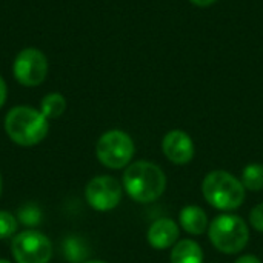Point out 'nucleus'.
Instances as JSON below:
<instances>
[{
  "instance_id": "39448f33",
  "label": "nucleus",
  "mask_w": 263,
  "mask_h": 263,
  "mask_svg": "<svg viewBox=\"0 0 263 263\" xmlns=\"http://www.w3.org/2000/svg\"><path fill=\"white\" fill-rule=\"evenodd\" d=\"M134 142L131 136L120 129H111L100 136L96 145L99 162L109 170H122L128 166L134 157Z\"/></svg>"
},
{
  "instance_id": "20e7f679",
  "label": "nucleus",
  "mask_w": 263,
  "mask_h": 263,
  "mask_svg": "<svg viewBox=\"0 0 263 263\" xmlns=\"http://www.w3.org/2000/svg\"><path fill=\"white\" fill-rule=\"evenodd\" d=\"M211 245L223 254H237L250 242V228L247 222L234 214H220L208 227Z\"/></svg>"
},
{
  "instance_id": "a211bd4d",
  "label": "nucleus",
  "mask_w": 263,
  "mask_h": 263,
  "mask_svg": "<svg viewBox=\"0 0 263 263\" xmlns=\"http://www.w3.org/2000/svg\"><path fill=\"white\" fill-rule=\"evenodd\" d=\"M250 225L259 231V233H263V203H259L256 205L251 213H250Z\"/></svg>"
},
{
  "instance_id": "423d86ee",
  "label": "nucleus",
  "mask_w": 263,
  "mask_h": 263,
  "mask_svg": "<svg viewBox=\"0 0 263 263\" xmlns=\"http://www.w3.org/2000/svg\"><path fill=\"white\" fill-rule=\"evenodd\" d=\"M12 256L17 263H49L52 257L51 240L37 230H26L12 239Z\"/></svg>"
},
{
  "instance_id": "f03ea898",
  "label": "nucleus",
  "mask_w": 263,
  "mask_h": 263,
  "mask_svg": "<svg viewBox=\"0 0 263 263\" xmlns=\"http://www.w3.org/2000/svg\"><path fill=\"white\" fill-rule=\"evenodd\" d=\"M49 129L48 119L31 106H15L5 117V131L8 137L20 146H34L40 143Z\"/></svg>"
},
{
  "instance_id": "6e6552de",
  "label": "nucleus",
  "mask_w": 263,
  "mask_h": 263,
  "mask_svg": "<svg viewBox=\"0 0 263 263\" xmlns=\"http://www.w3.org/2000/svg\"><path fill=\"white\" fill-rule=\"evenodd\" d=\"M85 197L96 211H111L122 202V185L111 176H97L88 182Z\"/></svg>"
},
{
  "instance_id": "6ab92c4d",
  "label": "nucleus",
  "mask_w": 263,
  "mask_h": 263,
  "mask_svg": "<svg viewBox=\"0 0 263 263\" xmlns=\"http://www.w3.org/2000/svg\"><path fill=\"white\" fill-rule=\"evenodd\" d=\"M6 96H8V88H6L5 80L0 77V108L5 105V102H6Z\"/></svg>"
},
{
  "instance_id": "4be33fe9",
  "label": "nucleus",
  "mask_w": 263,
  "mask_h": 263,
  "mask_svg": "<svg viewBox=\"0 0 263 263\" xmlns=\"http://www.w3.org/2000/svg\"><path fill=\"white\" fill-rule=\"evenodd\" d=\"M83 263H106V262H103V260H86V262H83Z\"/></svg>"
},
{
  "instance_id": "f3484780",
  "label": "nucleus",
  "mask_w": 263,
  "mask_h": 263,
  "mask_svg": "<svg viewBox=\"0 0 263 263\" xmlns=\"http://www.w3.org/2000/svg\"><path fill=\"white\" fill-rule=\"evenodd\" d=\"M42 220V213L34 205H26L18 210V222H22L26 227H35Z\"/></svg>"
},
{
  "instance_id": "4468645a",
  "label": "nucleus",
  "mask_w": 263,
  "mask_h": 263,
  "mask_svg": "<svg viewBox=\"0 0 263 263\" xmlns=\"http://www.w3.org/2000/svg\"><path fill=\"white\" fill-rule=\"evenodd\" d=\"M240 182L245 190L257 193L263 190V165L262 163H250L243 168Z\"/></svg>"
},
{
  "instance_id": "5701e85b",
  "label": "nucleus",
  "mask_w": 263,
  "mask_h": 263,
  "mask_svg": "<svg viewBox=\"0 0 263 263\" xmlns=\"http://www.w3.org/2000/svg\"><path fill=\"white\" fill-rule=\"evenodd\" d=\"M0 263H11L9 260H6V259H0Z\"/></svg>"
},
{
  "instance_id": "0eeeda50",
  "label": "nucleus",
  "mask_w": 263,
  "mask_h": 263,
  "mask_svg": "<svg viewBox=\"0 0 263 263\" xmlns=\"http://www.w3.org/2000/svg\"><path fill=\"white\" fill-rule=\"evenodd\" d=\"M15 80L23 86H39L48 76L46 55L35 48H25L20 51L12 63Z\"/></svg>"
},
{
  "instance_id": "ddd939ff",
  "label": "nucleus",
  "mask_w": 263,
  "mask_h": 263,
  "mask_svg": "<svg viewBox=\"0 0 263 263\" xmlns=\"http://www.w3.org/2000/svg\"><path fill=\"white\" fill-rule=\"evenodd\" d=\"M66 109V100L62 94L59 92H51L46 94L40 103V112L49 120V119H57L60 117Z\"/></svg>"
},
{
  "instance_id": "9d476101",
  "label": "nucleus",
  "mask_w": 263,
  "mask_h": 263,
  "mask_svg": "<svg viewBox=\"0 0 263 263\" xmlns=\"http://www.w3.org/2000/svg\"><path fill=\"white\" fill-rule=\"evenodd\" d=\"M179 225L170 217H162L151 223L146 233V240L154 250H168L179 242Z\"/></svg>"
},
{
  "instance_id": "2eb2a0df",
  "label": "nucleus",
  "mask_w": 263,
  "mask_h": 263,
  "mask_svg": "<svg viewBox=\"0 0 263 263\" xmlns=\"http://www.w3.org/2000/svg\"><path fill=\"white\" fill-rule=\"evenodd\" d=\"M63 254L69 263H83L88 257V247L80 237H68L63 243Z\"/></svg>"
},
{
  "instance_id": "f257e3e1",
  "label": "nucleus",
  "mask_w": 263,
  "mask_h": 263,
  "mask_svg": "<svg viewBox=\"0 0 263 263\" xmlns=\"http://www.w3.org/2000/svg\"><path fill=\"white\" fill-rule=\"evenodd\" d=\"M123 190L139 203L156 202L166 190V176L160 166L148 160L129 163L123 173Z\"/></svg>"
},
{
  "instance_id": "aec40b11",
  "label": "nucleus",
  "mask_w": 263,
  "mask_h": 263,
  "mask_svg": "<svg viewBox=\"0 0 263 263\" xmlns=\"http://www.w3.org/2000/svg\"><path fill=\"white\" fill-rule=\"evenodd\" d=\"M236 263H262L260 262V259L259 257H256V256H253V254H245V256H240Z\"/></svg>"
},
{
  "instance_id": "412c9836",
  "label": "nucleus",
  "mask_w": 263,
  "mask_h": 263,
  "mask_svg": "<svg viewBox=\"0 0 263 263\" xmlns=\"http://www.w3.org/2000/svg\"><path fill=\"white\" fill-rule=\"evenodd\" d=\"M193 5L196 6H200V8H206V6H211L213 3H216L217 0H190Z\"/></svg>"
},
{
  "instance_id": "7ed1b4c3",
  "label": "nucleus",
  "mask_w": 263,
  "mask_h": 263,
  "mask_svg": "<svg viewBox=\"0 0 263 263\" xmlns=\"http://www.w3.org/2000/svg\"><path fill=\"white\" fill-rule=\"evenodd\" d=\"M202 194L211 206L220 211H234L245 202L247 190L240 179L231 173L216 170L205 176L202 182Z\"/></svg>"
},
{
  "instance_id": "f8f14e48",
  "label": "nucleus",
  "mask_w": 263,
  "mask_h": 263,
  "mask_svg": "<svg viewBox=\"0 0 263 263\" xmlns=\"http://www.w3.org/2000/svg\"><path fill=\"white\" fill-rule=\"evenodd\" d=\"M170 260L171 263H203L202 247L191 239H182L173 247Z\"/></svg>"
},
{
  "instance_id": "9b49d317",
  "label": "nucleus",
  "mask_w": 263,
  "mask_h": 263,
  "mask_svg": "<svg viewBox=\"0 0 263 263\" xmlns=\"http://www.w3.org/2000/svg\"><path fill=\"white\" fill-rule=\"evenodd\" d=\"M179 227H182L183 231H186L191 236H200L210 227L208 216L200 206L188 205V206L182 208V211L179 214Z\"/></svg>"
},
{
  "instance_id": "b1692460",
  "label": "nucleus",
  "mask_w": 263,
  "mask_h": 263,
  "mask_svg": "<svg viewBox=\"0 0 263 263\" xmlns=\"http://www.w3.org/2000/svg\"><path fill=\"white\" fill-rule=\"evenodd\" d=\"M0 196H2V176H0Z\"/></svg>"
},
{
  "instance_id": "dca6fc26",
  "label": "nucleus",
  "mask_w": 263,
  "mask_h": 263,
  "mask_svg": "<svg viewBox=\"0 0 263 263\" xmlns=\"http://www.w3.org/2000/svg\"><path fill=\"white\" fill-rule=\"evenodd\" d=\"M17 228H18V220L11 213L0 211V240L12 237Z\"/></svg>"
},
{
  "instance_id": "1a4fd4ad",
  "label": "nucleus",
  "mask_w": 263,
  "mask_h": 263,
  "mask_svg": "<svg viewBox=\"0 0 263 263\" xmlns=\"http://www.w3.org/2000/svg\"><path fill=\"white\" fill-rule=\"evenodd\" d=\"M162 153L174 165H186L193 160L196 148L191 136L182 129H171L162 139Z\"/></svg>"
}]
</instances>
